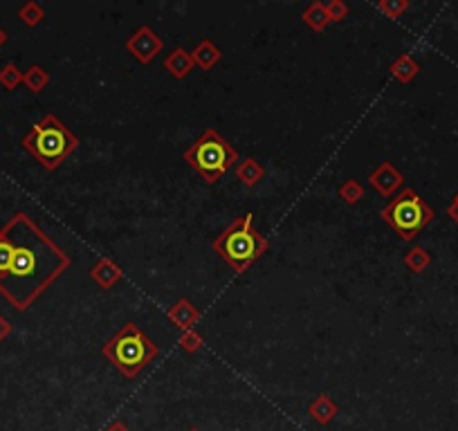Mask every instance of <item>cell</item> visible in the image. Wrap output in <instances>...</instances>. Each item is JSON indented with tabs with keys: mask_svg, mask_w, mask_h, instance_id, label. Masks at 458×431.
Here are the masks:
<instances>
[{
	"mask_svg": "<svg viewBox=\"0 0 458 431\" xmlns=\"http://www.w3.org/2000/svg\"><path fill=\"white\" fill-rule=\"evenodd\" d=\"M182 158L193 171L205 177L207 185H216L238 162V151L216 128H207L201 137L193 139V144L186 146Z\"/></svg>",
	"mask_w": 458,
	"mask_h": 431,
	"instance_id": "5",
	"label": "cell"
},
{
	"mask_svg": "<svg viewBox=\"0 0 458 431\" xmlns=\"http://www.w3.org/2000/svg\"><path fill=\"white\" fill-rule=\"evenodd\" d=\"M9 328H11L9 323H7V321H5L3 317H0V342H3V337H5V335L9 332Z\"/></svg>",
	"mask_w": 458,
	"mask_h": 431,
	"instance_id": "27",
	"label": "cell"
},
{
	"mask_svg": "<svg viewBox=\"0 0 458 431\" xmlns=\"http://www.w3.org/2000/svg\"><path fill=\"white\" fill-rule=\"evenodd\" d=\"M18 16L23 18V23H25V25L37 27L39 23L45 18V11H43V7H41L39 3H25V5L20 7Z\"/></svg>",
	"mask_w": 458,
	"mask_h": 431,
	"instance_id": "20",
	"label": "cell"
},
{
	"mask_svg": "<svg viewBox=\"0 0 458 431\" xmlns=\"http://www.w3.org/2000/svg\"><path fill=\"white\" fill-rule=\"evenodd\" d=\"M337 404L331 400V395H326V393H322V395H317V398L308 404V413H310V418L314 423H319V425H328L333 420V418L337 416Z\"/></svg>",
	"mask_w": 458,
	"mask_h": 431,
	"instance_id": "13",
	"label": "cell"
},
{
	"mask_svg": "<svg viewBox=\"0 0 458 431\" xmlns=\"http://www.w3.org/2000/svg\"><path fill=\"white\" fill-rule=\"evenodd\" d=\"M180 349L182 351H186V353H198L205 346V339H203V335L198 332L196 328H191V330H184L182 335H180Z\"/></svg>",
	"mask_w": 458,
	"mask_h": 431,
	"instance_id": "21",
	"label": "cell"
},
{
	"mask_svg": "<svg viewBox=\"0 0 458 431\" xmlns=\"http://www.w3.org/2000/svg\"><path fill=\"white\" fill-rule=\"evenodd\" d=\"M447 216H450V218H452V220L458 225V200H456V198L450 202V207H447Z\"/></svg>",
	"mask_w": 458,
	"mask_h": 431,
	"instance_id": "25",
	"label": "cell"
},
{
	"mask_svg": "<svg viewBox=\"0 0 458 431\" xmlns=\"http://www.w3.org/2000/svg\"><path fill=\"white\" fill-rule=\"evenodd\" d=\"M189 431H201V429H196V427H193V429H189Z\"/></svg>",
	"mask_w": 458,
	"mask_h": 431,
	"instance_id": "29",
	"label": "cell"
},
{
	"mask_svg": "<svg viewBox=\"0 0 458 431\" xmlns=\"http://www.w3.org/2000/svg\"><path fill=\"white\" fill-rule=\"evenodd\" d=\"M106 431H131V429H128V425H126V423H122V420H115V423H110L108 427H106Z\"/></svg>",
	"mask_w": 458,
	"mask_h": 431,
	"instance_id": "26",
	"label": "cell"
},
{
	"mask_svg": "<svg viewBox=\"0 0 458 431\" xmlns=\"http://www.w3.org/2000/svg\"><path fill=\"white\" fill-rule=\"evenodd\" d=\"M20 81H23V72H20L14 63L5 65L3 72H0V83H3V86L9 88V90H14Z\"/></svg>",
	"mask_w": 458,
	"mask_h": 431,
	"instance_id": "24",
	"label": "cell"
},
{
	"mask_svg": "<svg viewBox=\"0 0 458 431\" xmlns=\"http://www.w3.org/2000/svg\"><path fill=\"white\" fill-rule=\"evenodd\" d=\"M301 18H303L305 25L314 32H324L328 25H331V18H328V14H326V7H324V3H319V0H314V3H310L303 9Z\"/></svg>",
	"mask_w": 458,
	"mask_h": 431,
	"instance_id": "16",
	"label": "cell"
},
{
	"mask_svg": "<svg viewBox=\"0 0 458 431\" xmlns=\"http://www.w3.org/2000/svg\"><path fill=\"white\" fill-rule=\"evenodd\" d=\"M405 266L414 272V274H420V272H425L429 266H431V254L425 249V247H420V245H416V247H411L407 254H405Z\"/></svg>",
	"mask_w": 458,
	"mask_h": 431,
	"instance_id": "17",
	"label": "cell"
},
{
	"mask_svg": "<svg viewBox=\"0 0 458 431\" xmlns=\"http://www.w3.org/2000/svg\"><path fill=\"white\" fill-rule=\"evenodd\" d=\"M391 72V77L395 81H400V83H411L418 75H420V63L416 61L411 54H400L395 58V61L391 63L389 68Z\"/></svg>",
	"mask_w": 458,
	"mask_h": 431,
	"instance_id": "12",
	"label": "cell"
},
{
	"mask_svg": "<svg viewBox=\"0 0 458 431\" xmlns=\"http://www.w3.org/2000/svg\"><path fill=\"white\" fill-rule=\"evenodd\" d=\"M324 7H326V14H328V18H331V23L344 20L350 11V7L344 3V0H328V3H324Z\"/></svg>",
	"mask_w": 458,
	"mask_h": 431,
	"instance_id": "23",
	"label": "cell"
},
{
	"mask_svg": "<svg viewBox=\"0 0 458 431\" xmlns=\"http://www.w3.org/2000/svg\"><path fill=\"white\" fill-rule=\"evenodd\" d=\"M236 177L241 180V185H245L248 189H254L256 185H261V180L265 177V169L256 158H245L236 166Z\"/></svg>",
	"mask_w": 458,
	"mask_h": 431,
	"instance_id": "15",
	"label": "cell"
},
{
	"mask_svg": "<svg viewBox=\"0 0 458 431\" xmlns=\"http://www.w3.org/2000/svg\"><path fill=\"white\" fill-rule=\"evenodd\" d=\"M167 317L171 319V323L175 328H180L184 332V330H191L196 326L198 319H201V313H198V308L189 301V299L182 296L169 308Z\"/></svg>",
	"mask_w": 458,
	"mask_h": 431,
	"instance_id": "9",
	"label": "cell"
},
{
	"mask_svg": "<svg viewBox=\"0 0 458 431\" xmlns=\"http://www.w3.org/2000/svg\"><path fill=\"white\" fill-rule=\"evenodd\" d=\"M23 83H25L32 92H41L50 83V75L41 65H32L27 72H23Z\"/></svg>",
	"mask_w": 458,
	"mask_h": 431,
	"instance_id": "18",
	"label": "cell"
},
{
	"mask_svg": "<svg viewBox=\"0 0 458 431\" xmlns=\"http://www.w3.org/2000/svg\"><path fill=\"white\" fill-rule=\"evenodd\" d=\"M454 198H456V200H458V194H456V196H454Z\"/></svg>",
	"mask_w": 458,
	"mask_h": 431,
	"instance_id": "30",
	"label": "cell"
},
{
	"mask_svg": "<svg viewBox=\"0 0 458 431\" xmlns=\"http://www.w3.org/2000/svg\"><path fill=\"white\" fill-rule=\"evenodd\" d=\"M378 9L382 11L384 16L397 18V16H402L405 11L409 9V0H380Z\"/></svg>",
	"mask_w": 458,
	"mask_h": 431,
	"instance_id": "22",
	"label": "cell"
},
{
	"mask_svg": "<svg viewBox=\"0 0 458 431\" xmlns=\"http://www.w3.org/2000/svg\"><path fill=\"white\" fill-rule=\"evenodd\" d=\"M101 353L110 359V364L133 380L158 357L160 349L146 332H142L133 321H128L122 330H117L113 337L101 346Z\"/></svg>",
	"mask_w": 458,
	"mask_h": 431,
	"instance_id": "4",
	"label": "cell"
},
{
	"mask_svg": "<svg viewBox=\"0 0 458 431\" xmlns=\"http://www.w3.org/2000/svg\"><path fill=\"white\" fill-rule=\"evenodd\" d=\"M405 175L395 169L391 162H380L369 175V185L378 191L382 198H393V194L402 187Z\"/></svg>",
	"mask_w": 458,
	"mask_h": 431,
	"instance_id": "8",
	"label": "cell"
},
{
	"mask_svg": "<svg viewBox=\"0 0 458 431\" xmlns=\"http://www.w3.org/2000/svg\"><path fill=\"white\" fill-rule=\"evenodd\" d=\"M380 216L402 241H416L418 234L433 220L436 213L414 189H402L395 198H391Z\"/></svg>",
	"mask_w": 458,
	"mask_h": 431,
	"instance_id": "6",
	"label": "cell"
},
{
	"mask_svg": "<svg viewBox=\"0 0 458 431\" xmlns=\"http://www.w3.org/2000/svg\"><path fill=\"white\" fill-rule=\"evenodd\" d=\"M193 56L191 52H186L184 47H175V50L164 58V68H167V72L173 77V79H184L189 72L193 70Z\"/></svg>",
	"mask_w": 458,
	"mask_h": 431,
	"instance_id": "11",
	"label": "cell"
},
{
	"mask_svg": "<svg viewBox=\"0 0 458 431\" xmlns=\"http://www.w3.org/2000/svg\"><path fill=\"white\" fill-rule=\"evenodd\" d=\"M337 194L346 205H357V202L364 198V187L357 182V180H346V182L339 185Z\"/></svg>",
	"mask_w": 458,
	"mask_h": 431,
	"instance_id": "19",
	"label": "cell"
},
{
	"mask_svg": "<svg viewBox=\"0 0 458 431\" xmlns=\"http://www.w3.org/2000/svg\"><path fill=\"white\" fill-rule=\"evenodd\" d=\"M126 50L131 52L139 63L146 65L164 50V41L148 25H142L126 39Z\"/></svg>",
	"mask_w": 458,
	"mask_h": 431,
	"instance_id": "7",
	"label": "cell"
},
{
	"mask_svg": "<svg viewBox=\"0 0 458 431\" xmlns=\"http://www.w3.org/2000/svg\"><path fill=\"white\" fill-rule=\"evenodd\" d=\"M191 56H193L196 65H201L203 70H211L222 58V52H220V47L216 43H211L209 39H203L201 43L196 45V50L191 52Z\"/></svg>",
	"mask_w": 458,
	"mask_h": 431,
	"instance_id": "14",
	"label": "cell"
},
{
	"mask_svg": "<svg viewBox=\"0 0 458 431\" xmlns=\"http://www.w3.org/2000/svg\"><path fill=\"white\" fill-rule=\"evenodd\" d=\"M72 266L68 251L30 213L18 211L0 227V294L25 313Z\"/></svg>",
	"mask_w": 458,
	"mask_h": 431,
	"instance_id": "1",
	"label": "cell"
},
{
	"mask_svg": "<svg viewBox=\"0 0 458 431\" xmlns=\"http://www.w3.org/2000/svg\"><path fill=\"white\" fill-rule=\"evenodd\" d=\"M90 279L95 281L101 290H110V287L122 279V268L117 266L113 258H99L95 266L90 268Z\"/></svg>",
	"mask_w": 458,
	"mask_h": 431,
	"instance_id": "10",
	"label": "cell"
},
{
	"mask_svg": "<svg viewBox=\"0 0 458 431\" xmlns=\"http://www.w3.org/2000/svg\"><path fill=\"white\" fill-rule=\"evenodd\" d=\"M5 41H7V34H5L3 30H0V45H3Z\"/></svg>",
	"mask_w": 458,
	"mask_h": 431,
	"instance_id": "28",
	"label": "cell"
},
{
	"mask_svg": "<svg viewBox=\"0 0 458 431\" xmlns=\"http://www.w3.org/2000/svg\"><path fill=\"white\" fill-rule=\"evenodd\" d=\"M23 149L34 155L43 169H58L79 149V137L56 115H45L23 137Z\"/></svg>",
	"mask_w": 458,
	"mask_h": 431,
	"instance_id": "2",
	"label": "cell"
},
{
	"mask_svg": "<svg viewBox=\"0 0 458 431\" xmlns=\"http://www.w3.org/2000/svg\"><path fill=\"white\" fill-rule=\"evenodd\" d=\"M214 249L227 266L243 274L254 266V261L265 254L269 243L254 227V213H245L229 227H225V232L214 241Z\"/></svg>",
	"mask_w": 458,
	"mask_h": 431,
	"instance_id": "3",
	"label": "cell"
}]
</instances>
